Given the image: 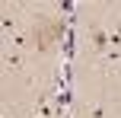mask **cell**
<instances>
[{"label":"cell","mask_w":121,"mask_h":118,"mask_svg":"<svg viewBox=\"0 0 121 118\" xmlns=\"http://www.w3.org/2000/svg\"><path fill=\"white\" fill-rule=\"evenodd\" d=\"M89 35H92V45H96L99 51H105V54H108V48H112V35H108V32H105L102 26H92Z\"/></svg>","instance_id":"cell-1"},{"label":"cell","mask_w":121,"mask_h":118,"mask_svg":"<svg viewBox=\"0 0 121 118\" xmlns=\"http://www.w3.org/2000/svg\"><path fill=\"white\" fill-rule=\"evenodd\" d=\"M108 35H112V48H118V51H121V26H112Z\"/></svg>","instance_id":"cell-2"},{"label":"cell","mask_w":121,"mask_h":118,"mask_svg":"<svg viewBox=\"0 0 121 118\" xmlns=\"http://www.w3.org/2000/svg\"><path fill=\"white\" fill-rule=\"evenodd\" d=\"M19 64H22V54H19V51L6 54V67H19Z\"/></svg>","instance_id":"cell-3"}]
</instances>
